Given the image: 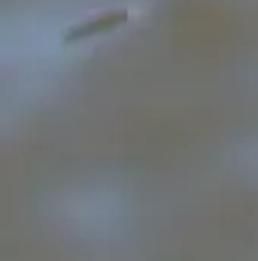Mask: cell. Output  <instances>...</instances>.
Here are the masks:
<instances>
[{"instance_id":"1","label":"cell","mask_w":258,"mask_h":261,"mask_svg":"<svg viewBox=\"0 0 258 261\" xmlns=\"http://www.w3.org/2000/svg\"><path fill=\"white\" fill-rule=\"evenodd\" d=\"M125 21H128V9H110V12L91 15V18H85V21L67 28L64 31V43L67 46H73V43H79V40H88V37H97V34H110V31L122 28Z\"/></svg>"}]
</instances>
